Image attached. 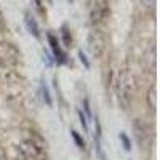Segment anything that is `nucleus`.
<instances>
[{
	"instance_id": "obj_7",
	"label": "nucleus",
	"mask_w": 160,
	"mask_h": 160,
	"mask_svg": "<svg viewBox=\"0 0 160 160\" xmlns=\"http://www.w3.org/2000/svg\"><path fill=\"white\" fill-rule=\"evenodd\" d=\"M24 24H26V28H28V31L34 35V37H40V28H38V24L35 21V18L31 15V13H26L24 15Z\"/></svg>"
},
{
	"instance_id": "obj_9",
	"label": "nucleus",
	"mask_w": 160,
	"mask_h": 160,
	"mask_svg": "<svg viewBox=\"0 0 160 160\" xmlns=\"http://www.w3.org/2000/svg\"><path fill=\"white\" fill-rule=\"evenodd\" d=\"M146 101H148L149 108H151L152 111H155V109H157V88H155V87H151V88H149V91H148V98H146Z\"/></svg>"
},
{
	"instance_id": "obj_14",
	"label": "nucleus",
	"mask_w": 160,
	"mask_h": 160,
	"mask_svg": "<svg viewBox=\"0 0 160 160\" xmlns=\"http://www.w3.org/2000/svg\"><path fill=\"white\" fill-rule=\"evenodd\" d=\"M77 114H78V118H80V125H82V128H83V131H88V123H87V117L83 115V112L82 111H77Z\"/></svg>"
},
{
	"instance_id": "obj_5",
	"label": "nucleus",
	"mask_w": 160,
	"mask_h": 160,
	"mask_svg": "<svg viewBox=\"0 0 160 160\" xmlns=\"http://www.w3.org/2000/svg\"><path fill=\"white\" fill-rule=\"evenodd\" d=\"M0 61L5 64H18L19 50L10 42H2L0 43Z\"/></svg>"
},
{
	"instance_id": "obj_16",
	"label": "nucleus",
	"mask_w": 160,
	"mask_h": 160,
	"mask_svg": "<svg viewBox=\"0 0 160 160\" xmlns=\"http://www.w3.org/2000/svg\"><path fill=\"white\" fill-rule=\"evenodd\" d=\"M0 160H8L7 158V152L3 151V148H0Z\"/></svg>"
},
{
	"instance_id": "obj_2",
	"label": "nucleus",
	"mask_w": 160,
	"mask_h": 160,
	"mask_svg": "<svg viewBox=\"0 0 160 160\" xmlns=\"http://www.w3.org/2000/svg\"><path fill=\"white\" fill-rule=\"evenodd\" d=\"M18 149L31 160H47V142L35 133H32L31 138L22 139Z\"/></svg>"
},
{
	"instance_id": "obj_8",
	"label": "nucleus",
	"mask_w": 160,
	"mask_h": 160,
	"mask_svg": "<svg viewBox=\"0 0 160 160\" xmlns=\"http://www.w3.org/2000/svg\"><path fill=\"white\" fill-rule=\"evenodd\" d=\"M133 131H135L136 135V139L139 144H144V138H148V128L144 127V123L141 120H135V123H133Z\"/></svg>"
},
{
	"instance_id": "obj_12",
	"label": "nucleus",
	"mask_w": 160,
	"mask_h": 160,
	"mask_svg": "<svg viewBox=\"0 0 160 160\" xmlns=\"http://www.w3.org/2000/svg\"><path fill=\"white\" fill-rule=\"evenodd\" d=\"M71 135H72V139H74V141H75V144H77V148L85 149V141H83V138L80 136L75 130H72V131H71Z\"/></svg>"
},
{
	"instance_id": "obj_15",
	"label": "nucleus",
	"mask_w": 160,
	"mask_h": 160,
	"mask_svg": "<svg viewBox=\"0 0 160 160\" xmlns=\"http://www.w3.org/2000/svg\"><path fill=\"white\" fill-rule=\"evenodd\" d=\"M78 58H80V61H82V64L85 66L87 69H90V61L87 59V56L83 55V51H78Z\"/></svg>"
},
{
	"instance_id": "obj_19",
	"label": "nucleus",
	"mask_w": 160,
	"mask_h": 160,
	"mask_svg": "<svg viewBox=\"0 0 160 160\" xmlns=\"http://www.w3.org/2000/svg\"><path fill=\"white\" fill-rule=\"evenodd\" d=\"M2 21H3V19H2V13H0V22H2Z\"/></svg>"
},
{
	"instance_id": "obj_1",
	"label": "nucleus",
	"mask_w": 160,
	"mask_h": 160,
	"mask_svg": "<svg viewBox=\"0 0 160 160\" xmlns=\"http://www.w3.org/2000/svg\"><path fill=\"white\" fill-rule=\"evenodd\" d=\"M135 90H136L135 75H133V72L128 68H123L118 72V77H117V98H118V104L122 106V109L128 111L131 108Z\"/></svg>"
},
{
	"instance_id": "obj_13",
	"label": "nucleus",
	"mask_w": 160,
	"mask_h": 160,
	"mask_svg": "<svg viewBox=\"0 0 160 160\" xmlns=\"http://www.w3.org/2000/svg\"><path fill=\"white\" fill-rule=\"evenodd\" d=\"M120 141H122L125 151H131V141H130V138L127 136V133H120Z\"/></svg>"
},
{
	"instance_id": "obj_4",
	"label": "nucleus",
	"mask_w": 160,
	"mask_h": 160,
	"mask_svg": "<svg viewBox=\"0 0 160 160\" xmlns=\"http://www.w3.org/2000/svg\"><path fill=\"white\" fill-rule=\"evenodd\" d=\"M88 50L91 51L93 56L99 58L102 55V51L106 50V37L99 29L91 31L88 35Z\"/></svg>"
},
{
	"instance_id": "obj_18",
	"label": "nucleus",
	"mask_w": 160,
	"mask_h": 160,
	"mask_svg": "<svg viewBox=\"0 0 160 160\" xmlns=\"http://www.w3.org/2000/svg\"><path fill=\"white\" fill-rule=\"evenodd\" d=\"M34 2H35V7H37L38 11H43L42 10V0H34Z\"/></svg>"
},
{
	"instance_id": "obj_20",
	"label": "nucleus",
	"mask_w": 160,
	"mask_h": 160,
	"mask_svg": "<svg viewBox=\"0 0 160 160\" xmlns=\"http://www.w3.org/2000/svg\"><path fill=\"white\" fill-rule=\"evenodd\" d=\"M72 2H74V0H69V3H72Z\"/></svg>"
},
{
	"instance_id": "obj_3",
	"label": "nucleus",
	"mask_w": 160,
	"mask_h": 160,
	"mask_svg": "<svg viewBox=\"0 0 160 160\" xmlns=\"http://www.w3.org/2000/svg\"><path fill=\"white\" fill-rule=\"evenodd\" d=\"M109 15H111V7L108 0H95L90 5V22L93 26H98L102 21H106Z\"/></svg>"
},
{
	"instance_id": "obj_6",
	"label": "nucleus",
	"mask_w": 160,
	"mask_h": 160,
	"mask_svg": "<svg viewBox=\"0 0 160 160\" xmlns=\"http://www.w3.org/2000/svg\"><path fill=\"white\" fill-rule=\"evenodd\" d=\"M48 37V42H50V47H51V51H53V55H55V58H56V61L58 62H66V55H64V51L61 50V47H59V42H58V38L53 35V34H48L47 35Z\"/></svg>"
},
{
	"instance_id": "obj_17",
	"label": "nucleus",
	"mask_w": 160,
	"mask_h": 160,
	"mask_svg": "<svg viewBox=\"0 0 160 160\" xmlns=\"http://www.w3.org/2000/svg\"><path fill=\"white\" fill-rule=\"evenodd\" d=\"M83 106H85V111H87V114L90 115L91 112H90V102H88V99H85V101H83Z\"/></svg>"
},
{
	"instance_id": "obj_11",
	"label": "nucleus",
	"mask_w": 160,
	"mask_h": 160,
	"mask_svg": "<svg viewBox=\"0 0 160 160\" xmlns=\"http://www.w3.org/2000/svg\"><path fill=\"white\" fill-rule=\"evenodd\" d=\"M61 35H62L64 47H71V43H72V37H71V32H69V29H68V26H62V28H61Z\"/></svg>"
},
{
	"instance_id": "obj_10",
	"label": "nucleus",
	"mask_w": 160,
	"mask_h": 160,
	"mask_svg": "<svg viewBox=\"0 0 160 160\" xmlns=\"http://www.w3.org/2000/svg\"><path fill=\"white\" fill-rule=\"evenodd\" d=\"M40 93H42V98L47 102V106H51L53 104V99L50 96V90H48V87H47V83L43 82V80L40 82Z\"/></svg>"
}]
</instances>
